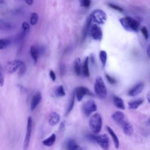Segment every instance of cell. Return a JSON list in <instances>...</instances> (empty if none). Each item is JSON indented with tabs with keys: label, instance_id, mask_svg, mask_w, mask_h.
<instances>
[{
	"label": "cell",
	"instance_id": "1",
	"mask_svg": "<svg viewBox=\"0 0 150 150\" xmlns=\"http://www.w3.org/2000/svg\"><path fill=\"white\" fill-rule=\"evenodd\" d=\"M87 138L91 141L97 142L103 150H108L110 147V141L108 135L105 134L101 135H94L89 134Z\"/></svg>",
	"mask_w": 150,
	"mask_h": 150
},
{
	"label": "cell",
	"instance_id": "2",
	"mask_svg": "<svg viewBox=\"0 0 150 150\" xmlns=\"http://www.w3.org/2000/svg\"><path fill=\"white\" fill-rule=\"evenodd\" d=\"M119 21L122 26L128 31L138 32L139 27V23L137 20L131 17L121 18L119 19Z\"/></svg>",
	"mask_w": 150,
	"mask_h": 150
},
{
	"label": "cell",
	"instance_id": "3",
	"mask_svg": "<svg viewBox=\"0 0 150 150\" xmlns=\"http://www.w3.org/2000/svg\"><path fill=\"white\" fill-rule=\"evenodd\" d=\"M102 124V117L98 112L94 114L88 121L90 128L94 134H98L101 131Z\"/></svg>",
	"mask_w": 150,
	"mask_h": 150
},
{
	"label": "cell",
	"instance_id": "4",
	"mask_svg": "<svg viewBox=\"0 0 150 150\" xmlns=\"http://www.w3.org/2000/svg\"><path fill=\"white\" fill-rule=\"evenodd\" d=\"M96 94L100 99H105L107 96V89L104 82L100 76H97L94 84Z\"/></svg>",
	"mask_w": 150,
	"mask_h": 150
},
{
	"label": "cell",
	"instance_id": "5",
	"mask_svg": "<svg viewBox=\"0 0 150 150\" xmlns=\"http://www.w3.org/2000/svg\"><path fill=\"white\" fill-rule=\"evenodd\" d=\"M90 15L92 21L100 25L104 24L107 20L106 13L101 9H96L93 11Z\"/></svg>",
	"mask_w": 150,
	"mask_h": 150
},
{
	"label": "cell",
	"instance_id": "6",
	"mask_svg": "<svg viewBox=\"0 0 150 150\" xmlns=\"http://www.w3.org/2000/svg\"><path fill=\"white\" fill-rule=\"evenodd\" d=\"M97 109V104L93 100H87L83 104L82 106L83 112L86 116H89L92 112H95Z\"/></svg>",
	"mask_w": 150,
	"mask_h": 150
},
{
	"label": "cell",
	"instance_id": "7",
	"mask_svg": "<svg viewBox=\"0 0 150 150\" xmlns=\"http://www.w3.org/2000/svg\"><path fill=\"white\" fill-rule=\"evenodd\" d=\"M32 118L31 117H29L28 118V122H27L26 132V135L24 139V142H23V150H27V149L29 147L30 136H31V132H32Z\"/></svg>",
	"mask_w": 150,
	"mask_h": 150
},
{
	"label": "cell",
	"instance_id": "8",
	"mask_svg": "<svg viewBox=\"0 0 150 150\" xmlns=\"http://www.w3.org/2000/svg\"><path fill=\"white\" fill-rule=\"evenodd\" d=\"M74 93L75 96L76 97L78 101H81L84 96L86 95L94 96V94L88 88L83 86H80L77 87L74 91Z\"/></svg>",
	"mask_w": 150,
	"mask_h": 150
},
{
	"label": "cell",
	"instance_id": "9",
	"mask_svg": "<svg viewBox=\"0 0 150 150\" xmlns=\"http://www.w3.org/2000/svg\"><path fill=\"white\" fill-rule=\"evenodd\" d=\"M24 63L19 59H15L7 63L6 65V70L8 73H13L20 68Z\"/></svg>",
	"mask_w": 150,
	"mask_h": 150
},
{
	"label": "cell",
	"instance_id": "10",
	"mask_svg": "<svg viewBox=\"0 0 150 150\" xmlns=\"http://www.w3.org/2000/svg\"><path fill=\"white\" fill-rule=\"evenodd\" d=\"M89 32L91 36L96 40H101L103 38V32L101 28L94 24L90 27Z\"/></svg>",
	"mask_w": 150,
	"mask_h": 150
},
{
	"label": "cell",
	"instance_id": "11",
	"mask_svg": "<svg viewBox=\"0 0 150 150\" xmlns=\"http://www.w3.org/2000/svg\"><path fill=\"white\" fill-rule=\"evenodd\" d=\"M144 88V83L143 82H140L135 85L132 88H131L128 92V94L129 96L134 97L139 94Z\"/></svg>",
	"mask_w": 150,
	"mask_h": 150
},
{
	"label": "cell",
	"instance_id": "12",
	"mask_svg": "<svg viewBox=\"0 0 150 150\" xmlns=\"http://www.w3.org/2000/svg\"><path fill=\"white\" fill-rule=\"evenodd\" d=\"M112 118L119 125H121L126 120L125 114L120 111L114 112L112 115Z\"/></svg>",
	"mask_w": 150,
	"mask_h": 150
},
{
	"label": "cell",
	"instance_id": "13",
	"mask_svg": "<svg viewBox=\"0 0 150 150\" xmlns=\"http://www.w3.org/2000/svg\"><path fill=\"white\" fill-rule=\"evenodd\" d=\"M42 98V97L40 92H36L34 94L30 102V110L32 111H33L36 108V107L40 103Z\"/></svg>",
	"mask_w": 150,
	"mask_h": 150
},
{
	"label": "cell",
	"instance_id": "14",
	"mask_svg": "<svg viewBox=\"0 0 150 150\" xmlns=\"http://www.w3.org/2000/svg\"><path fill=\"white\" fill-rule=\"evenodd\" d=\"M122 128V129L123 131V132L128 135V136H131L134 133V128L132 125V124L129 122L127 121H125L121 125Z\"/></svg>",
	"mask_w": 150,
	"mask_h": 150
},
{
	"label": "cell",
	"instance_id": "15",
	"mask_svg": "<svg viewBox=\"0 0 150 150\" xmlns=\"http://www.w3.org/2000/svg\"><path fill=\"white\" fill-rule=\"evenodd\" d=\"M66 150H83V148L78 145L74 139H69L65 144Z\"/></svg>",
	"mask_w": 150,
	"mask_h": 150
},
{
	"label": "cell",
	"instance_id": "16",
	"mask_svg": "<svg viewBox=\"0 0 150 150\" xmlns=\"http://www.w3.org/2000/svg\"><path fill=\"white\" fill-rule=\"evenodd\" d=\"M106 128H107V130L108 132L109 133V134L110 135V136H111V137L112 139V141H113L115 148L116 149H118L119 148V146H120V141H119V139H118L117 135L115 134V133L114 132L113 129L110 127L107 126Z\"/></svg>",
	"mask_w": 150,
	"mask_h": 150
},
{
	"label": "cell",
	"instance_id": "17",
	"mask_svg": "<svg viewBox=\"0 0 150 150\" xmlns=\"http://www.w3.org/2000/svg\"><path fill=\"white\" fill-rule=\"evenodd\" d=\"M60 120V115L56 112H52L49 117V119H48L49 124L51 126H54L59 123Z\"/></svg>",
	"mask_w": 150,
	"mask_h": 150
},
{
	"label": "cell",
	"instance_id": "18",
	"mask_svg": "<svg viewBox=\"0 0 150 150\" xmlns=\"http://www.w3.org/2000/svg\"><path fill=\"white\" fill-rule=\"evenodd\" d=\"M112 102L114 105L117 108L120 110H124L125 109V104L124 103L123 100L118 96H114L112 97Z\"/></svg>",
	"mask_w": 150,
	"mask_h": 150
},
{
	"label": "cell",
	"instance_id": "19",
	"mask_svg": "<svg viewBox=\"0 0 150 150\" xmlns=\"http://www.w3.org/2000/svg\"><path fill=\"white\" fill-rule=\"evenodd\" d=\"M144 102V99L139 98L135 100L129 101L128 104V107L131 110H136Z\"/></svg>",
	"mask_w": 150,
	"mask_h": 150
},
{
	"label": "cell",
	"instance_id": "20",
	"mask_svg": "<svg viewBox=\"0 0 150 150\" xmlns=\"http://www.w3.org/2000/svg\"><path fill=\"white\" fill-rule=\"evenodd\" d=\"M91 21H92L91 16V15H90L88 17V18L86 21V23H85V25L83 27V32H82V39L83 40L85 39V38L87 36V34L88 33V31L89 30Z\"/></svg>",
	"mask_w": 150,
	"mask_h": 150
},
{
	"label": "cell",
	"instance_id": "21",
	"mask_svg": "<svg viewBox=\"0 0 150 150\" xmlns=\"http://www.w3.org/2000/svg\"><path fill=\"white\" fill-rule=\"evenodd\" d=\"M74 98H75V93L74 91L71 94V96L69 100V103H68L67 106L66 107V112H65L66 115H67L70 113V112L71 111V110L73 109V108L74 107Z\"/></svg>",
	"mask_w": 150,
	"mask_h": 150
},
{
	"label": "cell",
	"instance_id": "22",
	"mask_svg": "<svg viewBox=\"0 0 150 150\" xmlns=\"http://www.w3.org/2000/svg\"><path fill=\"white\" fill-rule=\"evenodd\" d=\"M56 138V135L54 134H53L49 137L44 139L42 141V144L43 145H45L46 146H51L55 142Z\"/></svg>",
	"mask_w": 150,
	"mask_h": 150
},
{
	"label": "cell",
	"instance_id": "23",
	"mask_svg": "<svg viewBox=\"0 0 150 150\" xmlns=\"http://www.w3.org/2000/svg\"><path fill=\"white\" fill-rule=\"evenodd\" d=\"M12 25L0 19V31H8L12 29Z\"/></svg>",
	"mask_w": 150,
	"mask_h": 150
},
{
	"label": "cell",
	"instance_id": "24",
	"mask_svg": "<svg viewBox=\"0 0 150 150\" xmlns=\"http://www.w3.org/2000/svg\"><path fill=\"white\" fill-rule=\"evenodd\" d=\"M30 53L32 58L33 59V60L34 61V63H36V62L38 61V59L39 52H38L37 47L35 46H34V45L31 46V47L30 48Z\"/></svg>",
	"mask_w": 150,
	"mask_h": 150
},
{
	"label": "cell",
	"instance_id": "25",
	"mask_svg": "<svg viewBox=\"0 0 150 150\" xmlns=\"http://www.w3.org/2000/svg\"><path fill=\"white\" fill-rule=\"evenodd\" d=\"M82 70L84 76L86 77H89L90 76V71L88 69V57H87L86 59L84 61L83 67H82Z\"/></svg>",
	"mask_w": 150,
	"mask_h": 150
},
{
	"label": "cell",
	"instance_id": "26",
	"mask_svg": "<svg viewBox=\"0 0 150 150\" xmlns=\"http://www.w3.org/2000/svg\"><path fill=\"white\" fill-rule=\"evenodd\" d=\"M74 71L77 76H80L81 72V64L80 58H77L74 62Z\"/></svg>",
	"mask_w": 150,
	"mask_h": 150
},
{
	"label": "cell",
	"instance_id": "27",
	"mask_svg": "<svg viewBox=\"0 0 150 150\" xmlns=\"http://www.w3.org/2000/svg\"><path fill=\"white\" fill-rule=\"evenodd\" d=\"M55 95L57 97H63L66 95V93L64 91V89L63 86L60 85L57 87L55 90Z\"/></svg>",
	"mask_w": 150,
	"mask_h": 150
},
{
	"label": "cell",
	"instance_id": "28",
	"mask_svg": "<svg viewBox=\"0 0 150 150\" xmlns=\"http://www.w3.org/2000/svg\"><path fill=\"white\" fill-rule=\"evenodd\" d=\"M99 56H100V59L101 62V63H102L103 67H104L105 66V64L107 62V53L104 50H101L100 52Z\"/></svg>",
	"mask_w": 150,
	"mask_h": 150
},
{
	"label": "cell",
	"instance_id": "29",
	"mask_svg": "<svg viewBox=\"0 0 150 150\" xmlns=\"http://www.w3.org/2000/svg\"><path fill=\"white\" fill-rule=\"evenodd\" d=\"M11 42L7 39H0V50L6 48L10 44Z\"/></svg>",
	"mask_w": 150,
	"mask_h": 150
},
{
	"label": "cell",
	"instance_id": "30",
	"mask_svg": "<svg viewBox=\"0 0 150 150\" xmlns=\"http://www.w3.org/2000/svg\"><path fill=\"white\" fill-rule=\"evenodd\" d=\"M38 20V15L36 13H32L30 18V22L32 25H35L36 24Z\"/></svg>",
	"mask_w": 150,
	"mask_h": 150
},
{
	"label": "cell",
	"instance_id": "31",
	"mask_svg": "<svg viewBox=\"0 0 150 150\" xmlns=\"http://www.w3.org/2000/svg\"><path fill=\"white\" fill-rule=\"evenodd\" d=\"M22 29H23V34L26 35L29 32L30 26L27 22H23V23L22 25Z\"/></svg>",
	"mask_w": 150,
	"mask_h": 150
},
{
	"label": "cell",
	"instance_id": "32",
	"mask_svg": "<svg viewBox=\"0 0 150 150\" xmlns=\"http://www.w3.org/2000/svg\"><path fill=\"white\" fill-rule=\"evenodd\" d=\"M4 84V73L2 66L0 64V86L2 87Z\"/></svg>",
	"mask_w": 150,
	"mask_h": 150
},
{
	"label": "cell",
	"instance_id": "33",
	"mask_svg": "<svg viewBox=\"0 0 150 150\" xmlns=\"http://www.w3.org/2000/svg\"><path fill=\"white\" fill-rule=\"evenodd\" d=\"M105 77H106V79H107L108 82L110 84H116L117 82V80H116L114 77H111L110 75H108V74H105Z\"/></svg>",
	"mask_w": 150,
	"mask_h": 150
},
{
	"label": "cell",
	"instance_id": "34",
	"mask_svg": "<svg viewBox=\"0 0 150 150\" xmlns=\"http://www.w3.org/2000/svg\"><path fill=\"white\" fill-rule=\"evenodd\" d=\"M141 31L144 36V37L145 38V39H148L149 35H148V30L146 29V28L145 26H143L141 28Z\"/></svg>",
	"mask_w": 150,
	"mask_h": 150
},
{
	"label": "cell",
	"instance_id": "35",
	"mask_svg": "<svg viewBox=\"0 0 150 150\" xmlns=\"http://www.w3.org/2000/svg\"><path fill=\"white\" fill-rule=\"evenodd\" d=\"M108 5L110 8H112V9L117 11H119V12H123V9L121 7H120L118 5H116L115 4H110V3L108 4Z\"/></svg>",
	"mask_w": 150,
	"mask_h": 150
},
{
	"label": "cell",
	"instance_id": "36",
	"mask_svg": "<svg viewBox=\"0 0 150 150\" xmlns=\"http://www.w3.org/2000/svg\"><path fill=\"white\" fill-rule=\"evenodd\" d=\"M91 4V0H81V6L88 8Z\"/></svg>",
	"mask_w": 150,
	"mask_h": 150
},
{
	"label": "cell",
	"instance_id": "37",
	"mask_svg": "<svg viewBox=\"0 0 150 150\" xmlns=\"http://www.w3.org/2000/svg\"><path fill=\"white\" fill-rule=\"evenodd\" d=\"M49 76H50V78H51V79L53 81H54L56 80V74H55L53 70H50Z\"/></svg>",
	"mask_w": 150,
	"mask_h": 150
},
{
	"label": "cell",
	"instance_id": "38",
	"mask_svg": "<svg viewBox=\"0 0 150 150\" xmlns=\"http://www.w3.org/2000/svg\"><path fill=\"white\" fill-rule=\"evenodd\" d=\"M20 68H21V70H20V73H21V74L24 73V72L25 71V68H26V66H25V64L23 63V65H22Z\"/></svg>",
	"mask_w": 150,
	"mask_h": 150
},
{
	"label": "cell",
	"instance_id": "39",
	"mask_svg": "<svg viewBox=\"0 0 150 150\" xmlns=\"http://www.w3.org/2000/svg\"><path fill=\"white\" fill-rule=\"evenodd\" d=\"M26 4L28 5H32L33 2V0H24Z\"/></svg>",
	"mask_w": 150,
	"mask_h": 150
},
{
	"label": "cell",
	"instance_id": "40",
	"mask_svg": "<svg viewBox=\"0 0 150 150\" xmlns=\"http://www.w3.org/2000/svg\"><path fill=\"white\" fill-rule=\"evenodd\" d=\"M146 53H147V55L148 56V57H150V45H148L146 48Z\"/></svg>",
	"mask_w": 150,
	"mask_h": 150
},
{
	"label": "cell",
	"instance_id": "41",
	"mask_svg": "<svg viewBox=\"0 0 150 150\" xmlns=\"http://www.w3.org/2000/svg\"><path fill=\"white\" fill-rule=\"evenodd\" d=\"M64 125H65L64 122H62L61 124H60V127H59V129H60V130L63 129L64 128Z\"/></svg>",
	"mask_w": 150,
	"mask_h": 150
},
{
	"label": "cell",
	"instance_id": "42",
	"mask_svg": "<svg viewBox=\"0 0 150 150\" xmlns=\"http://www.w3.org/2000/svg\"><path fill=\"white\" fill-rule=\"evenodd\" d=\"M146 98L148 103L150 104V90L148 91V93L146 94Z\"/></svg>",
	"mask_w": 150,
	"mask_h": 150
},
{
	"label": "cell",
	"instance_id": "43",
	"mask_svg": "<svg viewBox=\"0 0 150 150\" xmlns=\"http://www.w3.org/2000/svg\"><path fill=\"white\" fill-rule=\"evenodd\" d=\"M4 2V0H0V4H2Z\"/></svg>",
	"mask_w": 150,
	"mask_h": 150
},
{
	"label": "cell",
	"instance_id": "44",
	"mask_svg": "<svg viewBox=\"0 0 150 150\" xmlns=\"http://www.w3.org/2000/svg\"><path fill=\"white\" fill-rule=\"evenodd\" d=\"M148 122H149V124H150V118H149V119L148 120Z\"/></svg>",
	"mask_w": 150,
	"mask_h": 150
}]
</instances>
